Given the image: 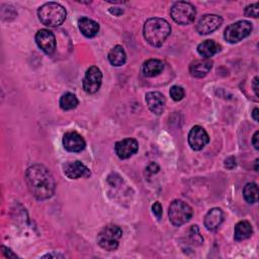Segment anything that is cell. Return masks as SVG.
Returning <instances> with one entry per match:
<instances>
[{
	"label": "cell",
	"instance_id": "1",
	"mask_svg": "<svg viewBox=\"0 0 259 259\" xmlns=\"http://www.w3.org/2000/svg\"><path fill=\"white\" fill-rule=\"evenodd\" d=\"M25 181L30 193L38 200L48 199L55 192V179L52 173L40 164H34L27 168Z\"/></svg>",
	"mask_w": 259,
	"mask_h": 259
},
{
	"label": "cell",
	"instance_id": "2",
	"mask_svg": "<svg viewBox=\"0 0 259 259\" xmlns=\"http://www.w3.org/2000/svg\"><path fill=\"white\" fill-rule=\"evenodd\" d=\"M171 32V26L163 18H149L144 24V37L153 47H160Z\"/></svg>",
	"mask_w": 259,
	"mask_h": 259
},
{
	"label": "cell",
	"instance_id": "3",
	"mask_svg": "<svg viewBox=\"0 0 259 259\" xmlns=\"http://www.w3.org/2000/svg\"><path fill=\"white\" fill-rule=\"evenodd\" d=\"M37 15L42 24L50 27H57L65 21L67 12L61 4L48 2L38 8Z\"/></svg>",
	"mask_w": 259,
	"mask_h": 259
},
{
	"label": "cell",
	"instance_id": "4",
	"mask_svg": "<svg viewBox=\"0 0 259 259\" xmlns=\"http://www.w3.org/2000/svg\"><path fill=\"white\" fill-rule=\"evenodd\" d=\"M122 231L116 225H107L97 235L98 245L105 251H114L119 245Z\"/></svg>",
	"mask_w": 259,
	"mask_h": 259
},
{
	"label": "cell",
	"instance_id": "5",
	"mask_svg": "<svg viewBox=\"0 0 259 259\" xmlns=\"http://www.w3.org/2000/svg\"><path fill=\"white\" fill-rule=\"evenodd\" d=\"M192 213V208L182 200H173L169 205V220L176 227L186 224L191 219Z\"/></svg>",
	"mask_w": 259,
	"mask_h": 259
},
{
	"label": "cell",
	"instance_id": "6",
	"mask_svg": "<svg viewBox=\"0 0 259 259\" xmlns=\"http://www.w3.org/2000/svg\"><path fill=\"white\" fill-rule=\"evenodd\" d=\"M172 19L181 25H186L193 22L196 10L194 6L186 1H179L173 4L170 10Z\"/></svg>",
	"mask_w": 259,
	"mask_h": 259
},
{
	"label": "cell",
	"instance_id": "7",
	"mask_svg": "<svg viewBox=\"0 0 259 259\" xmlns=\"http://www.w3.org/2000/svg\"><path fill=\"white\" fill-rule=\"evenodd\" d=\"M252 31V23L247 20H240L230 24L224 32L225 39L230 44H235L247 37Z\"/></svg>",
	"mask_w": 259,
	"mask_h": 259
},
{
	"label": "cell",
	"instance_id": "8",
	"mask_svg": "<svg viewBox=\"0 0 259 259\" xmlns=\"http://www.w3.org/2000/svg\"><path fill=\"white\" fill-rule=\"evenodd\" d=\"M101 82H102L101 71L96 66H92L89 69H87L84 75V78L82 81L83 89L85 92L89 94H93L98 91V89L101 86Z\"/></svg>",
	"mask_w": 259,
	"mask_h": 259
},
{
	"label": "cell",
	"instance_id": "9",
	"mask_svg": "<svg viewBox=\"0 0 259 259\" xmlns=\"http://www.w3.org/2000/svg\"><path fill=\"white\" fill-rule=\"evenodd\" d=\"M223 22V18L217 14H205L199 18L196 24V31L199 34H209L218 29Z\"/></svg>",
	"mask_w": 259,
	"mask_h": 259
},
{
	"label": "cell",
	"instance_id": "10",
	"mask_svg": "<svg viewBox=\"0 0 259 259\" xmlns=\"http://www.w3.org/2000/svg\"><path fill=\"white\" fill-rule=\"evenodd\" d=\"M209 142V138L205 130L200 125H194L188 134V144L194 151H200Z\"/></svg>",
	"mask_w": 259,
	"mask_h": 259
},
{
	"label": "cell",
	"instance_id": "11",
	"mask_svg": "<svg viewBox=\"0 0 259 259\" xmlns=\"http://www.w3.org/2000/svg\"><path fill=\"white\" fill-rule=\"evenodd\" d=\"M35 42L38 48L48 55L55 52L56 49V37L49 29H40L35 34Z\"/></svg>",
	"mask_w": 259,
	"mask_h": 259
},
{
	"label": "cell",
	"instance_id": "12",
	"mask_svg": "<svg viewBox=\"0 0 259 259\" xmlns=\"http://www.w3.org/2000/svg\"><path fill=\"white\" fill-rule=\"evenodd\" d=\"M139 144L133 138H126L118 141L114 145L115 154L119 159H127L138 152Z\"/></svg>",
	"mask_w": 259,
	"mask_h": 259
},
{
	"label": "cell",
	"instance_id": "13",
	"mask_svg": "<svg viewBox=\"0 0 259 259\" xmlns=\"http://www.w3.org/2000/svg\"><path fill=\"white\" fill-rule=\"evenodd\" d=\"M63 146L69 152H81L85 149L86 143L81 135L76 132H68L63 137Z\"/></svg>",
	"mask_w": 259,
	"mask_h": 259
},
{
	"label": "cell",
	"instance_id": "14",
	"mask_svg": "<svg viewBox=\"0 0 259 259\" xmlns=\"http://www.w3.org/2000/svg\"><path fill=\"white\" fill-rule=\"evenodd\" d=\"M64 174L69 179H78L81 177H88L90 175L89 169L80 161L67 162L64 167Z\"/></svg>",
	"mask_w": 259,
	"mask_h": 259
},
{
	"label": "cell",
	"instance_id": "15",
	"mask_svg": "<svg viewBox=\"0 0 259 259\" xmlns=\"http://www.w3.org/2000/svg\"><path fill=\"white\" fill-rule=\"evenodd\" d=\"M146 103L149 107V109L157 114L160 115L163 113L166 105V100L165 97L162 93L158 91H153V92H148L146 94Z\"/></svg>",
	"mask_w": 259,
	"mask_h": 259
},
{
	"label": "cell",
	"instance_id": "16",
	"mask_svg": "<svg viewBox=\"0 0 259 259\" xmlns=\"http://www.w3.org/2000/svg\"><path fill=\"white\" fill-rule=\"evenodd\" d=\"M212 61L210 59H198L194 60L189 65V73L192 77L202 78L211 69Z\"/></svg>",
	"mask_w": 259,
	"mask_h": 259
},
{
	"label": "cell",
	"instance_id": "17",
	"mask_svg": "<svg viewBox=\"0 0 259 259\" xmlns=\"http://www.w3.org/2000/svg\"><path fill=\"white\" fill-rule=\"evenodd\" d=\"M224 220L223 210L219 207H213L204 217V226L208 231L217 230Z\"/></svg>",
	"mask_w": 259,
	"mask_h": 259
},
{
	"label": "cell",
	"instance_id": "18",
	"mask_svg": "<svg viewBox=\"0 0 259 259\" xmlns=\"http://www.w3.org/2000/svg\"><path fill=\"white\" fill-rule=\"evenodd\" d=\"M78 27L83 35L86 37H93L99 30V24L91 18L81 17L78 19Z\"/></svg>",
	"mask_w": 259,
	"mask_h": 259
},
{
	"label": "cell",
	"instance_id": "19",
	"mask_svg": "<svg viewBox=\"0 0 259 259\" xmlns=\"http://www.w3.org/2000/svg\"><path fill=\"white\" fill-rule=\"evenodd\" d=\"M220 50H221L220 45L212 39H206L200 42L197 47L198 54L204 59H210V57L219 53Z\"/></svg>",
	"mask_w": 259,
	"mask_h": 259
},
{
	"label": "cell",
	"instance_id": "20",
	"mask_svg": "<svg viewBox=\"0 0 259 259\" xmlns=\"http://www.w3.org/2000/svg\"><path fill=\"white\" fill-rule=\"evenodd\" d=\"M164 69V64L158 59H150L143 64V73L146 77H155Z\"/></svg>",
	"mask_w": 259,
	"mask_h": 259
},
{
	"label": "cell",
	"instance_id": "21",
	"mask_svg": "<svg viewBox=\"0 0 259 259\" xmlns=\"http://www.w3.org/2000/svg\"><path fill=\"white\" fill-rule=\"evenodd\" d=\"M253 229L248 221H241L235 226L234 238L236 241H243L251 237Z\"/></svg>",
	"mask_w": 259,
	"mask_h": 259
},
{
	"label": "cell",
	"instance_id": "22",
	"mask_svg": "<svg viewBox=\"0 0 259 259\" xmlns=\"http://www.w3.org/2000/svg\"><path fill=\"white\" fill-rule=\"evenodd\" d=\"M108 60L111 65L115 67H119L125 63L126 55L121 46L113 47L108 53Z\"/></svg>",
	"mask_w": 259,
	"mask_h": 259
},
{
	"label": "cell",
	"instance_id": "23",
	"mask_svg": "<svg viewBox=\"0 0 259 259\" xmlns=\"http://www.w3.org/2000/svg\"><path fill=\"white\" fill-rule=\"evenodd\" d=\"M78 102L79 101L75 94L71 92H67L63 94L60 98V107L63 110H71L76 108V106L78 105Z\"/></svg>",
	"mask_w": 259,
	"mask_h": 259
},
{
	"label": "cell",
	"instance_id": "24",
	"mask_svg": "<svg viewBox=\"0 0 259 259\" xmlns=\"http://www.w3.org/2000/svg\"><path fill=\"white\" fill-rule=\"evenodd\" d=\"M243 195L247 202L255 203L258 200V186L256 183H247L243 189Z\"/></svg>",
	"mask_w": 259,
	"mask_h": 259
},
{
	"label": "cell",
	"instance_id": "25",
	"mask_svg": "<svg viewBox=\"0 0 259 259\" xmlns=\"http://www.w3.org/2000/svg\"><path fill=\"white\" fill-rule=\"evenodd\" d=\"M170 96L171 98L174 100V101H180L184 95H185V92H184V89L181 87V86H178V85H174L170 88Z\"/></svg>",
	"mask_w": 259,
	"mask_h": 259
},
{
	"label": "cell",
	"instance_id": "26",
	"mask_svg": "<svg viewBox=\"0 0 259 259\" xmlns=\"http://www.w3.org/2000/svg\"><path fill=\"white\" fill-rule=\"evenodd\" d=\"M245 14L249 17L257 18L258 17V2H255L251 5H248L245 8Z\"/></svg>",
	"mask_w": 259,
	"mask_h": 259
},
{
	"label": "cell",
	"instance_id": "27",
	"mask_svg": "<svg viewBox=\"0 0 259 259\" xmlns=\"http://www.w3.org/2000/svg\"><path fill=\"white\" fill-rule=\"evenodd\" d=\"M152 210H153V213L158 218V219H161L162 217V205L160 204V202H155L153 205H152Z\"/></svg>",
	"mask_w": 259,
	"mask_h": 259
},
{
	"label": "cell",
	"instance_id": "28",
	"mask_svg": "<svg viewBox=\"0 0 259 259\" xmlns=\"http://www.w3.org/2000/svg\"><path fill=\"white\" fill-rule=\"evenodd\" d=\"M235 166H236V159H235V157L231 156V157H228L225 160V167H227L228 169H233Z\"/></svg>",
	"mask_w": 259,
	"mask_h": 259
},
{
	"label": "cell",
	"instance_id": "29",
	"mask_svg": "<svg viewBox=\"0 0 259 259\" xmlns=\"http://www.w3.org/2000/svg\"><path fill=\"white\" fill-rule=\"evenodd\" d=\"M1 250H2V253L4 254L5 257H7V258H17L16 254H14L10 249H8L4 246H1Z\"/></svg>",
	"mask_w": 259,
	"mask_h": 259
},
{
	"label": "cell",
	"instance_id": "30",
	"mask_svg": "<svg viewBox=\"0 0 259 259\" xmlns=\"http://www.w3.org/2000/svg\"><path fill=\"white\" fill-rule=\"evenodd\" d=\"M258 136H259V132L257 131V132H255V134H254V136H253V138H252V144H253V146H254V148H255L256 150H258V149H259Z\"/></svg>",
	"mask_w": 259,
	"mask_h": 259
},
{
	"label": "cell",
	"instance_id": "31",
	"mask_svg": "<svg viewBox=\"0 0 259 259\" xmlns=\"http://www.w3.org/2000/svg\"><path fill=\"white\" fill-rule=\"evenodd\" d=\"M252 87H253V90H254V92H255V95L258 96V77H255V78L253 79Z\"/></svg>",
	"mask_w": 259,
	"mask_h": 259
},
{
	"label": "cell",
	"instance_id": "32",
	"mask_svg": "<svg viewBox=\"0 0 259 259\" xmlns=\"http://www.w3.org/2000/svg\"><path fill=\"white\" fill-rule=\"evenodd\" d=\"M109 12L112 13L113 15L118 16V15H120L123 11H122V9H120V8H110V9H109Z\"/></svg>",
	"mask_w": 259,
	"mask_h": 259
},
{
	"label": "cell",
	"instance_id": "33",
	"mask_svg": "<svg viewBox=\"0 0 259 259\" xmlns=\"http://www.w3.org/2000/svg\"><path fill=\"white\" fill-rule=\"evenodd\" d=\"M252 117L254 118L255 121H258V108H254L252 111Z\"/></svg>",
	"mask_w": 259,
	"mask_h": 259
}]
</instances>
